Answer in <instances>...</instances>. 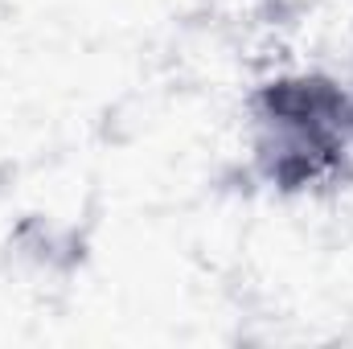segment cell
<instances>
[{
  "label": "cell",
  "instance_id": "obj_1",
  "mask_svg": "<svg viewBox=\"0 0 353 349\" xmlns=\"http://www.w3.org/2000/svg\"><path fill=\"white\" fill-rule=\"evenodd\" d=\"M255 177L279 197L316 193L353 173V94L325 70L275 74L247 99Z\"/></svg>",
  "mask_w": 353,
  "mask_h": 349
},
{
  "label": "cell",
  "instance_id": "obj_2",
  "mask_svg": "<svg viewBox=\"0 0 353 349\" xmlns=\"http://www.w3.org/2000/svg\"><path fill=\"white\" fill-rule=\"evenodd\" d=\"M345 87H350V94H353V54H350V79H345Z\"/></svg>",
  "mask_w": 353,
  "mask_h": 349
}]
</instances>
